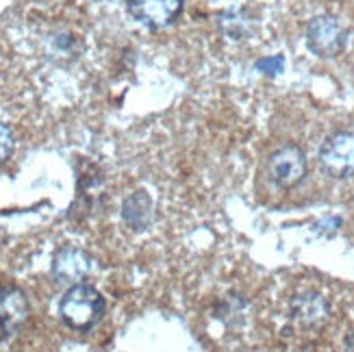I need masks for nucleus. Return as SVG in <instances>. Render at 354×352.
Returning <instances> with one entry per match:
<instances>
[{
    "mask_svg": "<svg viewBox=\"0 0 354 352\" xmlns=\"http://www.w3.org/2000/svg\"><path fill=\"white\" fill-rule=\"evenodd\" d=\"M106 311V302L96 287L87 283L72 285L59 302L61 319L79 333H87L94 328Z\"/></svg>",
    "mask_w": 354,
    "mask_h": 352,
    "instance_id": "obj_1",
    "label": "nucleus"
},
{
    "mask_svg": "<svg viewBox=\"0 0 354 352\" xmlns=\"http://www.w3.org/2000/svg\"><path fill=\"white\" fill-rule=\"evenodd\" d=\"M306 46L313 55L322 59L339 57L348 46V28L335 15H315L306 24Z\"/></svg>",
    "mask_w": 354,
    "mask_h": 352,
    "instance_id": "obj_2",
    "label": "nucleus"
},
{
    "mask_svg": "<svg viewBox=\"0 0 354 352\" xmlns=\"http://www.w3.org/2000/svg\"><path fill=\"white\" fill-rule=\"evenodd\" d=\"M268 172L276 187L281 189H291L306 176V155L302 148L287 144L274 150L268 161Z\"/></svg>",
    "mask_w": 354,
    "mask_h": 352,
    "instance_id": "obj_3",
    "label": "nucleus"
},
{
    "mask_svg": "<svg viewBox=\"0 0 354 352\" xmlns=\"http://www.w3.org/2000/svg\"><path fill=\"white\" fill-rule=\"evenodd\" d=\"M319 165L333 178L354 174V133H335L319 148Z\"/></svg>",
    "mask_w": 354,
    "mask_h": 352,
    "instance_id": "obj_4",
    "label": "nucleus"
},
{
    "mask_svg": "<svg viewBox=\"0 0 354 352\" xmlns=\"http://www.w3.org/2000/svg\"><path fill=\"white\" fill-rule=\"evenodd\" d=\"M94 272H96V259L83 248L66 246V248H61L53 259V274L61 283L79 285L81 281L91 277Z\"/></svg>",
    "mask_w": 354,
    "mask_h": 352,
    "instance_id": "obj_5",
    "label": "nucleus"
},
{
    "mask_svg": "<svg viewBox=\"0 0 354 352\" xmlns=\"http://www.w3.org/2000/svg\"><path fill=\"white\" fill-rule=\"evenodd\" d=\"M30 315V304L20 287L7 285L0 289V337L18 333Z\"/></svg>",
    "mask_w": 354,
    "mask_h": 352,
    "instance_id": "obj_6",
    "label": "nucleus"
},
{
    "mask_svg": "<svg viewBox=\"0 0 354 352\" xmlns=\"http://www.w3.org/2000/svg\"><path fill=\"white\" fill-rule=\"evenodd\" d=\"M127 9L140 24L161 28L176 20L183 0H127Z\"/></svg>",
    "mask_w": 354,
    "mask_h": 352,
    "instance_id": "obj_7",
    "label": "nucleus"
},
{
    "mask_svg": "<svg viewBox=\"0 0 354 352\" xmlns=\"http://www.w3.org/2000/svg\"><path fill=\"white\" fill-rule=\"evenodd\" d=\"M330 313L328 300L317 292H306L291 302V317L302 326H319Z\"/></svg>",
    "mask_w": 354,
    "mask_h": 352,
    "instance_id": "obj_8",
    "label": "nucleus"
},
{
    "mask_svg": "<svg viewBox=\"0 0 354 352\" xmlns=\"http://www.w3.org/2000/svg\"><path fill=\"white\" fill-rule=\"evenodd\" d=\"M122 218H124V222L133 228V231H146L152 218H155L152 198L146 192L131 194L124 201V205H122Z\"/></svg>",
    "mask_w": 354,
    "mask_h": 352,
    "instance_id": "obj_9",
    "label": "nucleus"
},
{
    "mask_svg": "<svg viewBox=\"0 0 354 352\" xmlns=\"http://www.w3.org/2000/svg\"><path fill=\"white\" fill-rule=\"evenodd\" d=\"M13 148H15V137H13L11 129L0 122V165L11 157Z\"/></svg>",
    "mask_w": 354,
    "mask_h": 352,
    "instance_id": "obj_10",
    "label": "nucleus"
},
{
    "mask_svg": "<svg viewBox=\"0 0 354 352\" xmlns=\"http://www.w3.org/2000/svg\"><path fill=\"white\" fill-rule=\"evenodd\" d=\"M283 66H285V59L281 55H276V57H266V59H261L257 61V70H261L263 74H279L283 72Z\"/></svg>",
    "mask_w": 354,
    "mask_h": 352,
    "instance_id": "obj_11",
    "label": "nucleus"
}]
</instances>
